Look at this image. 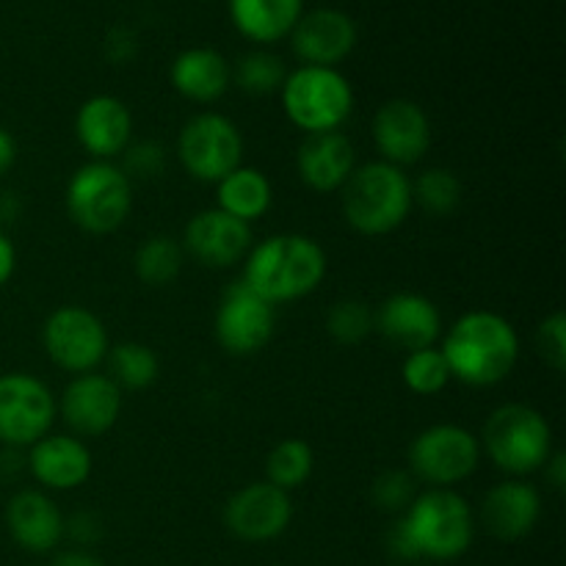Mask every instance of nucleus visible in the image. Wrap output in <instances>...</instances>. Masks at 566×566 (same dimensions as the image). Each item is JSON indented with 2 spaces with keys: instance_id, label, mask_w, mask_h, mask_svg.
I'll use <instances>...</instances> for the list:
<instances>
[{
  "instance_id": "5",
  "label": "nucleus",
  "mask_w": 566,
  "mask_h": 566,
  "mask_svg": "<svg viewBox=\"0 0 566 566\" xmlns=\"http://www.w3.org/2000/svg\"><path fill=\"white\" fill-rule=\"evenodd\" d=\"M481 457L512 479L545 470L553 457V429L545 415L528 403H503L481 431Z\"/></svg>"
},
{
  "instance_id": "3",
  "label": "nucleus",
  "mask_w": 566,
  "mask_h": 566,
  "mask_svg": "<svg viewBox=\"0 0 566 566\" xmlns=\"http://www.w3.org/2000/svg\"><path fill=\"white\" fill-rule=\"evenodd\" d=\"M326 269L329 260L315 238L302 232H276L252 243L243 258L241 282L260 298L280 307L318 291Z\"/></svg>"
},
{
  "instance_id": "16",
  "label": "nucleus",
  "mask_w": 566,
  "mask_h": 566,
  "mask_svg": "<svg viewBox=\"0 0 566 566\" xmlns=\"http://www.w3.org/2000/svg\"><path fill=\"white\" fill-rule=\"evenodd\" d=\"M293 503L287 492L269 481L241 486L224 506V525L241 542H271L287 531Z\"/></svg>"
},
{
  "instance_id": "30",
  "label": "nucleus",
  "mask_w": 566,
  "mask_h": 566,
  "mask_svg": "<svg viewBox=\"0 0 566 566\" xmlns=\"http://www.w3.org/2000/svg\"><path fill=\"white\" fill-rule=\"evenodd\" d=\"M401 379L407 390L423 398L440 396L453 381L451 368H448V359L440 346H426L418 348V352H409L401 365Z\"/></svg>"
},
{
  "instance_id": "18",
  "label": "nucleus",
  "mask_w": 566,
  "mask_h": 566,
  "mask_svg": "<svg viewBox=\"0 0 566 566\" xmlns=\"http://www.w3.org/2000/svg\"><path fill=\"white\" fill-rule=\"evenodd\" d=\"M293 53L307 66H335L357 48V25L340 9H313L291 31Z\"/></svg>"
},
{
  "instance_id": "40",
  "label": "nucleus",
  "mask_w": 566,
  "mask_h": 566,
  "mask_svg": "<svg viewBox=\"0 0 566 566\" xmlns=\"http://www.w3.org/2000/svg\"><path fill=\"white\" fill-rule=\"evenodd\" d=\"M17 160V142L3 125H0V177L9 175V169Z\"/></svg>"
},
{
  "instance_id": "10",
  "label": "nucleus",
  "mask_w": 566,
  "mask_h": 566,
  "mask_svg": "<svg viewBox=\"0 0 566 566\" xmlns=\"http://www.w3.org/2000/svg\"><path fill=\"white\" fill-rule=\"evenodd\" d=\"M42 346L55 368L81 376L92 374L105 363L111 340L97 313L81 304H64L44 321Z\"/></svg>"
},
{
  "instance_id": "11",
  "label": "nucleus",
  "mask_w": 566,
  "mask_h": 566,
  "mask_svg": "<svg viewBox=\"0 0 566 566\" xmlns=\"http://www.w3.org/2000/svg\"><path fill=\"white\" fill-rule=\"evenodd\" d=\"M55 418V392L39 376L22 370L0 376V442L6 448H31L53 431Z\"/></svg>"
},
{
  "instance_id": "36",
  "label": "nucleus",
  "mask_w": 566,
  "mask_h": 566,
  "mask_svg": "<svg viewBox=\"0 0 566 566\" xmlns=\"http://www.w3.org/2000/svg\"><path fill=\"white\" fill-rule=\"evenodd\" d=\"M539 348H542V357L547 359V365L562 374V370L566 368V318H564V313H553L551 318L542 321Z\"/></svg>"
},
{
  "instance_id": "21",
  "label": "nucleus",
  "mask_w": 566,
  "mask_h": 566,
  "mask_svg": "<svg viewBox=\"0 0 566 566\" xmlns=\"http://www.w3.org/2000/svg\"><path fill=\"white\" fill-rule=\"evenodd\" d=\"M542 517V497L534 484L509 479L492 486L481 501L479 520L495 539L517 542L536 528Z\"/></svg>"
},
{
  "instance_id": "15",
  "label": "nucleus",
  "mask_w": 566,
  "mask_h": 566,
  "mask_svg": "<svg viewBox=\"0 0 566 566\" xmlns=\"http://www.w3.org/2000/svg\"><path fill=\"white\" fill-rule=\"evenodd\" d=\"M252 224L219 208L199 210L182 230V252L205 269H232L252 249Z\"/></svg>"
},
{
  "instance_id": "38",
  "label": "nucleus",
  "mask_w": 566,
  "mask_h": 566,
  "mask_svg": "<svg viewBox=\"0 0 566 566\" xmlns=\"http://www.w3.org/2000/svg\"><path fill=\"white\" fill-rule=\"evenodd\" d=\"M64 534H70L72 539L81 542V545H92V542H97L99 534H103V525L97 523L94 514L83 512V514H75L70 523H64Z\"/></svg>"
},
{
  "instance_id": "32",
  "label": "nucleus",
  "mask_w": 566,
  "mask_h": 566,
  "mask_svg": "<svg viewBox=\"0 0 566 566\" xmlns=\"http://www.w3.org/2000/svg\"><path fill=\"white\" fill-rule=\"evenodd\" d=\"M285 77V61L280 55L269 53V50H252L232 70V81L238 83V88L252 94V97H265V94L280 92Z\"/></svg>"
},
{
  "instance_id": "33",
  "label": "nucleus",
  "mask_w": 566,
  "mask_h": 566,
  "mask_svg": "<svg viewBox=\"0 0 566 566\" xmlns=\"http://www.w3.org/2000/svg\"><path fill=\"white\" fill-rule=\"evenodd\" d=\"M326 332L337 346H359L374 335V310L363 298H340L326 313Z\"/></svg>"
},
{
  "instance_id": "20",
  "label": "nucleus",
  "mask_w": 566,
  "mask_h": 566,
  "mask_svg": "<svg viewBox=\"0 0 566 566\" xmlns=\"http://www.w3.org/2000/svg\"><path fill=\"white\" fill-rule=\"evenodd\" d=\"M75 138L92 160L119 158L133 142V114L114 94H94L77 108Z\"/></svg>"
},
{
  "instance_id": "1",
  "label": "nucleus",
  "mask_w": 566,
  "mask_h": 566,
  "mask_svg": "<svg viewBox=\"0 0 566 566\" xmlns=\"http://www.w3.org/2000/svg\"><path fill=\"white\" fill-rule=\"evenodd\" d=\"M475 539V512L457 490H423L390 531V547L401 558L453 562Z\"/></svg>"
},
{
  "instance_id": "6",
  "label": "nucleus",
  "mask_w": 566,
  "mask_h": 566,
  "mask_svg": "<svg viewBox=\"0 0 566 566\" xmlns=\"http://www.w3.org/2000/svg\"><path fill=\"white\" fill-rule=\"evenodd\" d=\"M287 122L304 136L340 130L354 114V88L335 66H307L287 72L280 88Z\"/></svg>"
},
{
  "instance_id": "34",
  "label": "nucleus",
  "mask_w": 566,
  "mask_h": 566,
  "mask_svg": "<svg viewBox=\"0 0 566 566\" xmlns=\"http://www.w3.org/2000/svg\"><path fill=\"white\" fill-rule=\"evenodd\" d=\"M418 495V481L409 470H385L370 484V501L387 514H403Z\"/></svg>"
},
{
  "instance_id": "39",
  "label": "nucleus",
  "mask_w": 566,
  "mask_h": 566,
  "mask_svg": "<svg viewBox=\"0 0 566 566\" xmlns=\"http://www.w3.org/2000/svg\"><path fill=\"white\" fill-rule=\"evenodd\" d=\"M17 271V249L11 238L0 230V287L9 285V280Z\"/></svg>"
},
{
  "instance_id": "14",
  "label": "nucleus",
  "mask_w": 566,
  "mask_h": 566,
  "mask_svg": "<svg viewBox=\"0 0 566 566\" xmlns=\"http://www.w3.org/2000/svg\"><path fill=\"white\" fill-rule=\"evenodd\" d=\"M374 147L379 153V160L385 164L407 169V166L420 164L429 155L431 142H434V130H431V119L415 99H387L379 105L374 114Z\"/></svg>"
},
{
  "instance_id": "24",
  "label": "nucleus",
  "mask_w": 566,
  "mask_h": 566,
  "mask_svg": "<svg viewBox=\"0 0 566 566\" xmlns=\"http://www.w3.org/2000/svg\"><path fill=\"white\" fill-rule=\"evenodd\" d=\"M169 81L180 97L210 105L224 97L227 88L232 86V66L219 50L188 48L171 61Z\"/></svg>"
},
{
  "instance_id": "12",
  "label": "nucleus",
  "mask_w": 566,
  "mask_h": 566,
  "mask_svg": "<svg viewBox=\"0 0 566 566\" xmlns=\"http://www.w3.org/2000/svg\"><path fill=\"white\" fill-rule=\"evenodd\" d=\"M276 329V307L249 291L241 280L232 282L213 315L216 343L232 357L263 352Z\"/></svg>"
},
{
  "instance_id": "4",
  "label": "nucleus",
  "mask_w": 566,
  "mask_h": 566,
  "mask_svg": "<svg viewBox=\"0 0 566 566\" xmlns=\"http://www.w3.org/2000/svg\"><path fill=\"white\" fill-rule=\"evenodd\" d=\"M337 193L346 224L368 238L396 232L415 208L412 177L385 160L357 164Z\"/></svg>"
},
{
  "instance_id": "42",
  "label": "nucleus",
  "mask_w": 566,
  "mask_h": 566,
  "mask_svg": "<svg viewBox=\"0 0 566 566\" xmlns=\"http://www.w3.org/2000/svg\"><path fill=\"white\" fill-rule=\"evenodd\" d=\"M564 453H553L551 459H547V464H545V473H547V479H551V484L556 486V490H564V484H566V473H564Z\"/></svg>"
},
{
  "instance_id": "7",
  "label": "nucleus",
  "mask_w": 566,
  "mask_h": 566,
  "mask_svg": "<svg viewBox=\"0 0 566 566\" xmlns=\"http://www.w3.org/2000/svg\"><path fill=\"white\" fill-rule=\"evenodd\" d=\"M72 224L88 235H111L133 210V182L114 160H88L72 171L64 191Z\"/></svg>"
},
{
  "instance_id": "37",
  "label": "nucleus",
  "mask_w": 566,
  "mask_h": 566,
  "mask_svg": "<svg viewBox=\"0 0 566 566\" xmlns=\"http://www.w3.org/2000/svg\"><path fill=\"white\" fill-rule=\"evenodd\" d=\"M105 55L111 61H116V64L130 61L136 55V36H133V31H127V28L108 31V36H105Z\"/></svg>"
},
{
  "instance_id": "35",
  "label": "nucleus",
  "mask_w": 566,
  "mask_h": 566,
  "mask_svg": "<svg viewBox=\"0 0 566 566\" xmlns=\"http://www.w3.org/2000/svg\"><path fill=\"white\" fill-rule=\"evenodd\" d=\"M127 180H158L166 171V147L155 138H144V142H130L125 153L119 155Z\"/></svg>"
},
{
  "instance_id": "2",
  "label": "nucleus",
  "mask_w": 566,
  "mask_h": 566,
  "mask_svg": "<svg viewBox=\"0 0 566 566\" xmlns=\"http://www.w3.org/2000/svg\"><path fill=\"white\" fill-rule=\"evenodd\" d=\"M442 354L451 379L468 387H495L520 363V335L506 315L495 310H470L442 332Z\"/></svg>"
},
{
  "instance_id": "28",
  "label": "nucleus",
  "mask_w": 566,
  "mask_h": 566,
  "mask_svg": "<svg viewBox=\"0 0 566 566\" xmlns=\"http://www.w3.org/2000/svg\"><path fill=\"white\" fill-rule=\"evenodd\" d=\"M186 252L182 243L171 235H149L147 241L138 243L133 269H136L138 282L149 287H166L180 276Z\"/></svg>"
},
{
  "instance_id": "26",
  "label": "nucleus",
  "mask_w": 566,
  "mask_h": 566,
  "mask_svg": "<svg viewBox=\"0 0 566 566\" xmlns=\"http://www.w3.org/2000/svg\"><path fill=\"white\" fill-rule=\"evenodd\" d=\"M271 205H274V188L263 169L241 164L224 180L216 182V208L247 221V224L263 219Z\"/></svg>"
},
{
  "instance_id": "25",
  "label": "nucleus",
  "mask_w": 566,
  "mask_h": 566,
  "mask_svg": "<svg viewBox=\"0 0 566 566\" xmlns=\"http://www.w3.org/2000/svg\"><path fill=\"white\" fill-rule=\"evenodd\" d=\"M304 0H230L232 25L258 44H274L291 36L304 14Z\"/></svg>"
},
{
  "instance_id": "9",
  "label": "nucleus",
  "mask_w": 566,
  "mask_h": 566,
  "mask_svg": "<svg viewBox=\"0 0 566 566\" xmlns=\"http://www.w3.org/2000/svg\"><path fill=\"white\" fill-rule=\"evenodd\" d=\"M241 127L219 111H202L182 125L177 136V160L199 182L216 186L243 164Z\"/></svg>"
},
{
  "instance_id": "22",
  "label": "nucleus",
  "mask_w": 566,
  "mask_h": 566,
  "mask_svg": "<svg viewBox=\"0 0 566 566\" xmlns=\"http://www.w3.org/2000/svg\"><path fill=\"white\" fill-rule=\"evenodd\" d=\"M357 169V153L346 133H315L304 136L296 149L298 180L318 193H335Z\"/></svg>"
},
{
  "instance_id": "17",
  "label": "nucleus",
  "mask_w": 566,
  "mask_h": 566,
  "mask_svg": "<svg viewBox=\"0 0 566 566\" xmlns=\"http://www.w3.org/2000/svg\"><path fill=\"white\" fill-rule=\"evenodd\" d=\"M374 332L407 354L437 346L442 337L440 307L423 293H392L374 310Z\"/></svg>"
},
{
  "instance_id": "8",
  "label": "nucleus",
  "mask_w": 566,
  "mask_h": 566,
  "mask_svg": "<svg viewBox=\"0 0 566 566\" xmlns=\"http://www.w3.org/2000/svg\"><path fill=\"white\" fill-rule=\"evenodd\" d=\"M409 473L429 490H457L481 464V442L470 429L437 423L420 431L407 451Z\"/></svg>"
},
{
  "instance_id": "29",
  "label": "nucleus",
  "mask_w": 566,
  "mask_h": 566,
  "mask_svg": "<svg viewBox=\"0 0 566 566\" xmlns=\"http://www.w3.org/2000/svg\"><path fill=\"white\" fill-rule=\"evenodd\" d=\"M315 470V453L298 437H285L276 442L265 457V481L280 486L282 492L291 495L293 490L304 486Z\"/></svg>"
},
{
  "instance_id": "41",
  "label": "nucleus",
  "mask_w": 566,
  "mask_h": 566,
  "mask_svg": "<svg viewBox=\"0 0 566 566\" xmlns=\"http://www.w3.org/2000/svg\"><path fill=\"white\" fill-rule=\"evenodd\" d=\"M50 566H105V564L88 551H64L55 556V562Z\"/></svg>"
},
{
  "instance_id": "23",
  "label": "nucleus",
  "mask_w": 566,
  "mask_h": 566,
  "mask_svg": "<svg viewBox=\"0 0 566 566\" xmlns=\"http://www.w3.org/2000/svg\"><path fill=\"white\" fill-rule=\"evenodd\" d=\"M64 514L42 490H22L6 506V528L28 553H50L64 539Z\"/></svg>"
},
{
  "instance_id": "13",
  "label": "nucleus",
  "mask_w": 566,
  "mask_h": 566,
  "mask_svg": "<svg viewBox=\"0 0 566 566\" xmlns=\"http://www.w3.org/2000/svg\"><path fill=\"white\" fill-rule=\"evenodd\" d=\"M55 403L70 434L86 440V437L108 434L119 423L125 392L108 374L92 370V374L72 376Z\"/></svg>"
},
{
  "instance_id": "27",
  "label": "nucleus",
  "mask_w": 566,
  "mask_h": 566,
  "mask_svg": "<svg viewBox=\"0 0 566 566\" xmlns=\"http://www.w3.org/2000/svg\"><path fill=\"white\" fill-rule=\"evenodd\" d=\"M103 365H108V376L116 381V387H119L122 392L147 390V387H153L160 376L158 354H155L147 343L138 340L111 346Z\"/></svg>"
},
{
  "instance_id": "19",
  "label": "nucleus",
  "mask_w": 566,
  "mask_h": 566,
  "mask_svg": "<svg viewBox=\"0 0 566 566\" xmlns=\"http://www.w3.org/2000/svg\"><path fill=\"white\" fill-rule=\"evenodd\" d=\"M94 468L92 451L75 434L50 431L28 448V470L48 492L81 490Z\"/></svg>"
},
{
  "instance_id": "31",
  "label": "nucleus",
  "mask_w": 566,
  "mask_h": 566,
  "mask_svg": "<svg viewBox=\"0 0 566 566\" xmlns=\"http://www.w3.org/2000/svg\"><path fill=\"white\" fill-rule=\"evenodd\" d=\"M412 202L429 216H451L462 202V182L446 166L426 169L412 180Z\"/></svg>"
}]
</instances>
